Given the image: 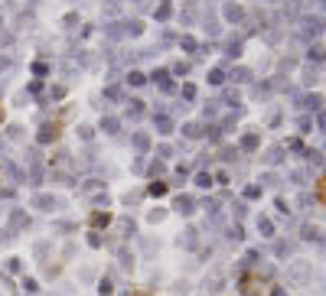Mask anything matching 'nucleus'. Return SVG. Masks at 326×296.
Listing matches in <instances>:
<instances>
[{
	"mask_svg": "<svg viewBox=\"0 0 326 296\" xmlns=\"http://www.w3.org/2000/svg\"><path fill=\"white\" fill-rule=\"evenodd\" d=\"M300 30H304V33L307 36H310V33H320V30H323V23H320V20H316V16H304V20H300Z\"/></svg>",
	"mask_w": 326,
	"mask_h": 296,
	"instance_id": "obj_1",
	"label": "nucleus"
},
{
	"mask_svg": "<svg viewBox=\"0 0 326 296\" xmlns=\"http://www.w3.org/2000/svg\"><path fill=\"white\" fill-rule=\"evenodd\" d=\"M290 277L297 280V283H304V280H307V263H304V261L290 263Z\"/></svg>",
	"mask_w": 326,
	"mask_h": 296,
	"instance_id": "obj_2",
	"label": "nucleus"
},
{
	"mask_svg": "<svg viewBox=\"0 0 326 296\" xmlns=\"http://www.w3.org/2000/svg\"><path fill=\"white\" fill-rule=\"evenodd\" d=\"M225 16H228V20H241V7H235V3L225 7Z\"/></svg>",
	"mask_w": 326,
	"mask_h": 296,
	"instance_id": "obj_3",
	"label": "nucleus"
},
{
	"mask_svg": "<svg viewBox=\"0 0 326 296\" xmlns=\"http://www.w3.org/2000/svg\"><path fill=\"white\" fill-rule=\"evenodd\" d=\"M166 16H170V3H163L160 10H157V20H166Z\"/></svg>",
	"mask_w": 326,
	"mask_h": 296,
	"instance_id": "obj_4",
	"label": "nucleus"
},
{
	"mask_svg": "<svg viewBox=\"0 0 326 296\" xmlns=\"http://www.w3.org/2000/svg\"><path fill=\"white\" fill-rule=\"evenodd\" d=\"M163 192H166V186H160V182H153L150 186V196H163Z\"/></svg>",
	"mask_w": 326,
	"mask_h": 296,
	"instance_id": "obj_5",
	"label": "nucleus"
},
{
	"mask_svg": "<svg viewBox=\"0 0 326 296\" xmlns=\"http://www.w3.org/2000/svg\"><path fill=\"white\" fill-rule=\"evenodd\" d=\"M209 82H212V85H218V82H222V68H216V72L209 75Z\"/></svg>",
	"mask_w": 326,
	"mask_h": 296,
	"instance_id": "obj_6",
	"label": "nucleus"
},
{
	"mask_svg": "<svg viewBox=\"0 0 326 296\" xmlns=\"http://www.w3.org/2000/svg\"><path fill=\"white\" fill-rule=\"evenodd\" d=\"M316 189H320V198L326 202V179H320V186H316Z\"/></svg>",
	"mask_w": 326,
	"mask_h": 296,
	"instance_id": "obj_7",
	"label": "nucleus"
},
{
	"mask_svg": "<svg viewBox=\"0 0 326 296\" xmlns=\"http://www.w3.org/2000/svg\"><path fill=\"white\" fill-rule=\"evenodd\" d=\"M320 124H323V127H326V111H323V114H320Z\"/></svg>",
	"mask_w": 326,
	"mask_h": 296,
	"instance_id": "obj_8",
	"label": "nucleus"
},
{
	"mask_svg": "<svg viewBox=\"0 0 326 296\" xmlns=\"http://www.w3.org/2000/svg\"><path fill=\"white\" fill-rule=\"evenodd\" d=\"M323 13H326V0H323Z\"/></svg>",
	"mask_w": 326,
	"mask_h": 296,
	"instance_id": "obj_9",
	"label": "nucleus"
},
{
	"mask_svg": "<svg viewBox=\"0 0 326 296\" xmlns=\"http://www.w3.org/2000/svg\"><path fill=\"white\" fill-rule=\"evenodd\" d=\"M274 3H277V0H274Z\"/></svg>",
	"mask_w": 326,
	"mask_h": 296,
	"instance_id": "obj_10",
	"label": "nucleus"
}]
</instances>
